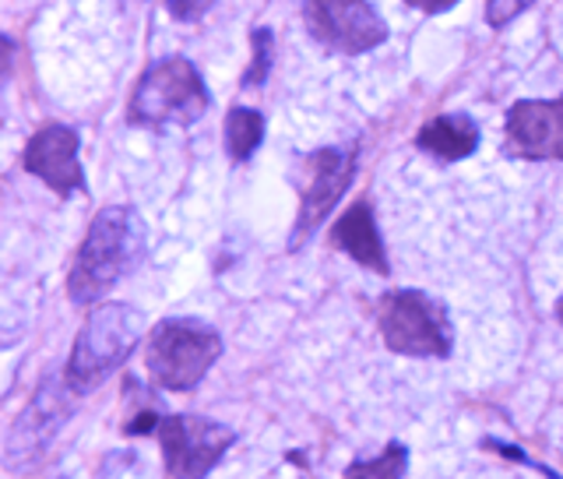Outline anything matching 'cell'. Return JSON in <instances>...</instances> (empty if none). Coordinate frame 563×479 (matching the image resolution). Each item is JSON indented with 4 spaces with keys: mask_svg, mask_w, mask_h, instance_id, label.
I'll use <instances>...</instances> for the list:
<instances>
[{
    "mask_svg": "<svg viewBox=\"0 0 563 479\" xmlns=\"http://www.w3.org/2000/svg\"><path fill=\"white\" fill-rule=\"evenodd\" d=\"M145 254V219L131 205H110L88 226L70 264L67 293L78 307L99 304L117 282L128 279Z\"/></svg>",
    "mask_w": 563,
    "mask_h": 479,
    "instance_id": "1",
    "label": "cell"
},
{
    "mask_svg": "<svg viewBox=\"0 0 563 479\" xmlns=\"http://www.w3.org/2000/svg\"><path fill=\"white\" fill-rule=\"evenodd\" d=\"M141 314L131 304H102L85 317L67 360V388L75 395H88L99 388L141 342Z\"/></svg>",
    "mask_w": 563,
    "mask_h": 479,
    "instance_id": "2",
    "label": "cell"
},
{
    "mask_svg": "<svg viewBox=\"0 0 563 479\" xmlns=\"http://www.w3.org/2000/svg\"><path fill=\"white\" fill-rule=\"evenodd\" d=\"M208 102L211 96L198 64L187 57H163L141 75L128 113L137 128H187L205 117Z\"/></svg>",
    "mask_w": 563,
    "mask_h": 479,
    "instance_id": "3",
    "label": "cell"
},
{
    "mask_svg": "<svg viewBox=\"0 0 563 479\" xmlns=\"http://www.w3.org/2000/svg\"><path fill=\"white\" fill-rule=\"evenodd\" d=\"M222 357L219 331L198 317H169L155 325L145 346V367L155 388L163 392H190Z\"/></svg>",
    "mask_w": 563,
    "mask_h": 479,
    "instance_id": "4",
    "label": "cell"
},
{
    "mask_svg": "<svg viewBox=\"0 0 563 479\" xmlns=\"http://www.w3.org/2000/svg\"><path fill=\"white\" fill-rule=\"evenodd\" d=\"M377 325L384 346L398 357L444 360L451 357L454 331L440 300L422 290H391L377 304Z\"/></svg>",
    "mask_w": 563,
    "mask_h": 479,
    "instance_id": "5",
    "label": "cell"
},
{
    "mask_svg": "<svg viewBox=\"0 0 563 479\" xmlns=\"http://www.w3.org/2000/svg\"><path fill=\"white\" fill-rule=\"evenodd\" d=\"M303 25L317 43L342 57H360L387 40V25L369 0H303Z\"/></svg>",
    "mask_w": 563,
    "mask_h": 479,
    "instance_id": "6",
    "label": "cell"
},
{
    "mask_svg": "<svg viewBox=\"0 0 563 479\" xmlns=\"http://www.w3.org/2000/svg\"><path fill=\"white\" fill-rule=\"evenodd\" d=\"M158 440H163L166 472L173 479H205L233 448L236 434L208 416L176 413L158 423Z\"/></svg>",
    "mask_w": 563,
    "mask_h": 479,
    "instance_id": "7",
    "label": "cell"
},
{
    "mask_svg": "<svg viewBox=\"0 0 563 479\" xmlns=\"http://www.w3.org/2000/svg\"><path fill=\"white\" fill-rule=\"evenodd\" d=\"M356 176V145H331L307 155V184L299 190V216L289 237V251H299L321 226Z\"/></svg>",
    "mask_w": 563,
    "mask_h": 479,
    "instance_id": "8",
    "label": "cell"
},
{
    "mask_svg": "<svg viewBox=\"0 0 563 479\" xmlns=\"http://www.w3.org/2000/svg\"><path fill=\"white\" fill-rule=\"evenodd\" d=\"M504 155L528 163H560L563 159V96L521 99L504 120Z\"/></svg>",
    "mask_w": 563,
    "mask_h": 479,
    "instance_id": "9",
    "label": "cell"
},
{
    "mask_svg": "<svg viewBox=\"0 0 563 479\" xmlns=\"http://www.w3.org/2000/svg\"><path fill=\"white\" fill-rule=\"evenodd\" d=\"M75 392L67 388V378H57L49 374L40 392L32 395V402L25 405V413L18 416V423L11 427V437H8V466H22V462H32V458H40L49 440L60 434L64 420L75 410Z\"/></svg>",
    "mask_w": 563,
    "mask_h": 479,
    "instance_id": "10",
    "label": "cell"
},
{
    "mask_svg": "<svg viewBox=\"0 0 563 479\" xmlns=\"http://www.w3.org/2000/svg\"><path fill=\"white\" fill-rule=\"evenodd\" d=\"M78 149H81V141H78L75 128H67V123H49V128L35 131L29 138L22 163L32 176H40L49 190H57L60 198H67V194L88 190L81 163H78Z\"/></svg>",
    "mask_w": 563,
    "mask_h": 479,
    "instance_id": "11",
    "label": "cell"
},
{
    "mask_svg": "<svg viewBox=\"0 0 563 479\" xmlns=\"http://www.w3.org/2000/svg\"><path fill=\"white\" fill-rule=\"evenodd\" d=\"M334 243H339L356 264H363V269L377 272V275L391 272L387 269L384 240H380V229H377L369 202H356L352 208H345V216L339 219V226H334Z\"/></svg>",
    "mask_w": 563,
    "mask_h": 479,
    "instance_id": "12",
    "label": "cell"
},
{
    "mask_svg": "<svg viewBox=\"0 0 563 479\" xmlns=\"http://www.w3.org/2000/svg\"><path fill=\"white\" fill-rule=\"evenodd\" d=\"M416 145L437 155L440 163H457V159H468L479 149V123L468 113H440L427 128H419Z\"/></svg>",
    "mask_w": 563,
    "mask_h": 479,
    "instance_id": "13",
    "label": "cell"
},
{
    "mask_svg": "<svg viewBox=\"0 0 563 479\" xmlns=\"http://www.w3.org/2000/svg\"><path fill=\"white\" fill-rule=\"evenodd\" d=\"M261 138H264V117L257 110L233 106L225 113V149L233 155V163H246L261 149Z\"/></svg>",
    "mask_w": 563,
    "mask_h": 479,
    "instance_id": "14",
    "label": "cell"
},
{
    "mask_svg": "<svg viewBox=\"0 0 563 479\" xmlns=\"http://www.w3.org/2000/svg\"><path fill=\"white\" fill-rule=\"evenodd\" d=\"M405 469H409V451L398 440L384 448V455L377 458H360L345 469V479H405Z\"/></svg>",
    "mask_w": 563,
    "mask_h": 479,
    "instance_id": "15",
    "label": "cell"
},
{
    "mask_svg": "<svg viewBox=\"0 0 563 479\" xmlns=\"http://www.w3.org/2000/svg\"><path fill=\"white\" fill-rule=\"evenodd\" d=\"M272 61H275V35H272V29H254L251 32V67H246L243 85L257 88V85L268 81Z\"/></svg>",
    "mask_w": 563,
    "mask_h": 479,
    "instance_id": "16",
    "label": "cell"
},
{
    "mask_svg": "<svg viewBox=\"0 0 563 479\" xmlns=\"http://www.w3.org/2000/svg\"><path fill=\"white\" fill-rule=\"evenodd\" d=\"M536 0H489L486 4V25L489 29H504L507 22H515L518 14H525Z\"/></svg>",
    "mask_w": 563,
    "mask_h": 479,
    "instance_id": "17",
    "label": "cell"
},
{
    "mask_svg": "<svg viewBox=\"0 0 563 479\" xmlns=\"http://www.w3.org/2000/svg\"><path fill=\"white\" fill-rule=\"evenodd\" d=\"M163 4L176 22H201L216 0H163Z\"/></svg>",
    "mask_w": 563,
    "mask_h": 479,
    "instance_id": "18",
    "label": "cell"
},
{
    "mask_svg": "<svg viewBox=\"0 0 563 479\" xmlns=\"http://www.w3.org/2000/svg\"><path fill=\"white\" fill-rule=\"evenodd\" d=\"M486 445L497 451V455H504V458H515V462H521V466H532V469H539V472H545L550 479H560L556 472H550L545 466H539L536 458H528V455H521V448H515V445H500V440H486Z\"/></svg>",
    "mask_w": 563,
    "mask_h": 479,
    "instance_id": "19",
    "label": "cell"
},
{
    "mask_svg": "<svg viewBox=\"0 0 563 479\" xmlns=\"http://www.w3.org/2000/svg\"><path fill=\"white\" fill-rule=\"evenodd\" d=\"M405 4L427 14H440V11H451L454 4H462V0H405Z\"/></svg>",
    "mask_w": 563,
    "mask_h": 479,
    "instance_id": "20",
    "label": "cell"
},
{
    "mask_svg": "<svg viewBox=\"0 0 563 479\" xmlns=\"http://www.w3.org/2000/svg\"><path fill=\"white\" fill-rule=\"evenodd\" d=\"M155 423H163V420H155L152 413H145V416L131 420V423H128V427H123V431H128V434H148V431H155Z\"/></svg>",
    "mask_w": 563,
    "mask_h": 479,
    "instance_id": "21",
    "label": "cell"
},
{
    "mask_svg": "<svg viewBox=\"0 0 563 479\" xmlns=\"http://www.w3.org/2000/svg\"><path fill=\"white\" fill-rule=\"evenodd\" d=\"M556 317H560V325H563V300H560V304H556Z\"/></svg>",
    "mask_w": 563,
    "mask_h": 479,
    "instance_id": "22",
    "label": "cell"
}]
</instances>
